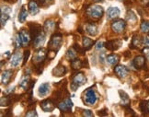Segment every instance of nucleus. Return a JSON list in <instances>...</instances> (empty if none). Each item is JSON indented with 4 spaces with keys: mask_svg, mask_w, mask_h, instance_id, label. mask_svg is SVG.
Wrapping results in <instances>:
<instances>
[{
    "mask_svg": "<svg viewBox=\"0 0 149 117\" xmlns=\"http://www.w3.org/2000/svg\"><path fill=\"white\" fill-rule=\"evenodd\" d=\"M103 13H104L103 8L98 5L91 6V7L88 8L87 10L88 16L89 18H92V19H100V18H101L103 16Z\"/></svg>",
    "mask_w": 149,
    "mask_h": 117,
    "instance_id": "obj_1",
    "label": "nucleus"
},
{
    "mask_svg": "<svg viewBox=\"0 0 149 117\" xmlns=\"http://www.w3.org/2000/svg\"><path fill=\"white\" fill-rule=\"evenodd\" d=\"M86 81H87V78H86L85 75L83 73H77L72 78L71 88L73 89V90H76L78 87L84 85L86 83Z\"/></svg>",
    "mask_w": 149,
    "mask_h": 117,
    "instance_id": "obj_2",
    "label": "nucleus"
},
{
    "mask_svg": "<svg viewBox=\"0 0 149 117\" xmlns=\"http://www.w3.org/2000/svg\"><path fill=\"white\" fill-rule=\"evenodd\" d=\"M61 43H62V34L57 33L53 35L49 43V49L52 51L58 50L61 45Z\"/></svg>",
    "mask_w": 149,
    "mask_h": 117,
    "instance_id": "obj_3",
    "label": "nucleus"
},
{
    "mask_svg": "<svg viewBox=\"0 0 149 117\" xmlns=\"http://www.w3.org/2000/svg\"><path fill=\"white\" fill-rule=\"evenodd\" d=\"M125 26H126V23H125L124 20H114L111 23V30L115 33H121V32H123L124 31Z\"/></svg>",
    "mask_w": 149,
    "mask_h": 117,
    "instance_id": "obj_4",
    "label": "nucleus"
},
{
    "mask_svg": "<svg viewBox=\"0 0 149 117\" xmlns=\"http://www.w3.org/2000/svg\"><path fill=\"white\" fill-rule=\"evenodd\" d=\"M45 58H46V52H45L43 48H40L34 54L32 57V62L34 64H41L42 62L44 61Z\"/></svg>",
    "mask_w": 149,
    "mask_h": 117,
    "instance_id": "obj_5",
    "label": "nucleus"
},
{
    "mask_svg": "<svg viewBox=\"0 0 149 117\" xmlns=\"http://www.w3.org/2000/svg\"><path fill=\"white\" fill-rule=\"evenodd\" d=\"M97 101H98V96H97L96 92L92 89L88 90L86 92V102L88 105H94Z\"/></svg>",
    "mask_w": 149,
    "mask_h": 117,
    "instance_id": "obj_6",
    "label": "nucleus"
},
{
    "mask_svg": "<svg viewBox=\"0 0 149 117\" xmlns=\"http://www.w3.org/2000/svg\"><path fill=\"white\" fill-rule=\"evenodd\" d=\"M45 41V33L42 31L40 33H38L35 37L33 38V45L34 47H41V46L43 44Z\"/></svg>",
    "mask_w": 149,
    "mask_h": 117,
    "instance_id": "obj_7",
    "label": "nucleus"
},
{
    "mask_svg": "<svg viewBox=\"0 0 149 117\" xmlns=\"http://www.w3.org/2000/svg\"><path fill=\"white\" fill-rule=\"evenodd\" d=\"M54 103L52 100H44L41 102V108L42 109L43 112L50 113L54 109Z\"/></svg>",
    "mask_w": 149,
    "mask_h": 117,
    "instance_id": "obj_8",
    "label": "nucleus"
},
{
    "mask_svg": "<svg viewBox=\"0 0 149 117\" xmlns=\"http://www.w3.org/2000/svg\"><path fill=\"white\" fill-rule=\"evenodd\" d=\"M114 72H115V74L119 78H124L125 77H127V75L129 74V70L124 66H117L114 68Z\"/></svg>",
    "mask_w": 149,
    "mask_h": 117,
    "instance_id": "obj_9",
    "label": "nucleus"
},
{
    "mask_svg": "<svg viewBox=\"0 0 149 117\" xmlns=\"http://www.w3.org/2000/svg\"><path fill=\"white\" fill-rule=\"evenodd\" d=\"M72 106H73V103L70 99H66L65 101L62 102L58 104V108L61 111H63V112H69L72 109Z\"/></svg>",
    "mask_w": 149,
    "mask_h": 117,
    "instance_id": "obj_10",
    "label": "nucleus"
},
{
    "mask_svg": "<svg viewBox=\"0 0 149 117\" xmlns=\"http://www.w3.org/2000/svg\"><path fill=\"white\" fill-rule=\"evenodd\" d=\"M13 72L11 70H6L2 73V77H1V82L3 85L7 86L8 85V83L10 82V79L12 78Z\"/></svg>",
    "mask_w": 149,
    "mask_h": 117,
    "instance_id": "obj_11",
    "label": "nucleus"
},
{
    "mask_svg": "<svg viewBox=\"0 0 149 117\" xmlns=\"http://www.w3.org/2000/svg\"><path fill=\"white\" fill-rule=\"evenodd\" d=\"M21 59H22V54H21V53L20 52L15 53V54L12 55V57H11V60H10L11 66H12L13 67H16L19 64Z\"/></svg>",
    "mask_w": 149,
    "mask_h": 117,
    "instance_id": "obj_12",
    "label": "nucleus"
},
{
    "mask_svg": "<svg viewBox=\"0 0 149 117\" xmlns=\"http://www.w3.org/2000/svg\"><path fill=\"white\" fill-rule=\"evenodd\" d=\"M146 65V58L143 56V55H138V56H136L134 58V66L136 67V68H142V67H144Z\"/></svg>",
    "mask_w": 149,
    "mask_h": 117,
    "instance_id": "obj_13",
    "label": "nucleus"
},
{
    "mask_svg": "<svg viewBox=\"0 0 149 117\" xmlns=\"http://www.w3.org/2000/svg\"><path fill=\"white\" fill-rule=\"evenodd\" d=\"M86 32H87L89 35H91V36H95L97 32H98V27H97L95 23L90 22L86 26Z\"/></svg>",
    "mask_w": 149,
    "mask_h": 117,
    "instance_id": "obj_14",
    "label": "nucleus"
},
{
    "mask_svg": "<svg viewBox=\"0 0 149 117\" xmlns=\"http://www.w3.org/2000/svg\"><path fill=\"white\" fill-rule=\"evenodd\" d=\"M19 36L21 38L22 44H23V45H27L29 43H30L31 36H30V33H29L28 31H26V30H21L19 32Z\"/></svg>",
    "mask_w": 149,
    "mask_h": 117,
    "instance_id": "obj_15",
    "label": "nucleus"
},
{
    "mask_svg": "<svg viewBox=\"0 0 149 117\" xmlns=\"http://www.w3.org/2000/svg\"><path fill=\"white\" fill-rule=\"evenodd\" d=\"M107 16H108V19L110 20H113V19H116L120 16V10L118 8H110L107 11Z\"/></svg>",
    "mask_w": 149,
    "mask_h": 117,
    "instance_id": "obj_16",
    "label": "nucleus"
},
{
    "mask_svg": "<svg viewBox=\"0 0 149 117\" xmlns=\"http://www.w3.org/2000/svg\"><path fill=\"white\" fill-rule=\"evenodd\" d=\"M105 45H106L107 49L111 50V51H115L120 47V45H121V42H119V41H117V40L116 41L115 40L109 41V42H107L105 43Z\"/></svg>",
    "mask_w": 149,
    "mask_h": 117,
    "instance_id": "obj_17",
    "label": "nucleus"
},
{
    "mask_svg": "<svg viewBox=\"0 0 149 117\" xmlns=\"http://www.w3.org/2000/svg\"><path fill=\"white\" fill-rule=\"evenodd\" d=\"M66 72V68L65 66L59 65L57 66L55 68H54L53 70V75L55 76V77H61V76H64Z\"/></svg>",
    "mask_w": 149,
    "mask_h": 117,
    "instance_id": "obj_18",
    "label": "nucleus"
},
{
    "mask_svg": "<svg viewBox=\"0 0 149 117\" xmlns=\"http://www.w3.org/2000/svg\"><path fill=\"white\" fill-rule=\"evenodd\" d=\"M28 8H29V11H30V13H31V15H35V14H37V13H38V11H39L38 5H37L36 1H34V0H31V1L29 2Z\"/></svg>",
    "mask_w": 149,
    "mask_h": 117,
    "instance_id": "obj_19",
    "label": "nucleus"
},
{
    "mask_svg": "<svg viewBox=\"0 0 149 117\" xmlns=\"http://www.w3.org/2000/svg\"><path fill=\"white\" fill-rule=\"evenodd\" d=\"M50 90V85L49 83H43L40 86L39 88V95L41 96H45L48 94V92Z\"/></svg>",
    "mask_w": 149,
    "mask_h": 117,
    "instance_id": "obj_20",
    "label": "nucleus"
},
{
    "mask_svg": "<svg viewBox=\"0 0 149 117\" xmlns=\"http://www.w3.org/2000/svg\"><path fill=\"white\" fill-rule=\"evenodd\" d=\"M119 93H120V95H121L122 105H123V106H124V107L129 106V104H130V99H129L128 95L126 94L124 91H122V90H120Z\"/></svg>",
    "mask_w": 149,
    "mask_h": 117,
    "instance_id": "obj_21",
    "label": "nucleus"
},
{
    "mask_svg": "<svg viewBox=\"0 0 149 117\" xmlns=\"http://www.w3.org/2000/svg\"><path fill=\"white\" fill-rule=\"evenodd\" d=\"M55 28V22L54 20H46L44 23V31L48 32H53Z\"/></svg>",
    "mask_w": 149,
    "mask_h": 117,
    "instance_id": "obj_22",
    "label": "nucleus"
},
{
    "mask_svg": "<svg viewBox=\"0 0 149 117\" xmlns=\"http://www.w3.org/2000/svg\"><path fill=\"white\" fill-rule=\"evenodd\" d=\"M71 67L74 70H78L81 67H83V62L78 59V58H74V60L71 61Z\"/></svg>",
    "mask_w": 149,
    "mask_h": 117,
    "instance_id": "obj_23",
    "label": "nucleus"
},
{
    "mask_svg": "<svg viewBox=\"0 0 149 117\" xmlns=\"http://www.w3.org/2000/svg\"><path fill=\"white\" fill-rule=\"evenodd\" d=\"M82 42H83V46L85 50H88L91 48V46L93 45L94 42L90 38H88V37H83L82 39Z\"/></svg>",
    "mask_w": 149,
    "mask_h": 117,
    "instance_id": "obj_24",
    "label": "nucleus"
},
{
    "mask_svg": "<svg viewBox=\"0 0 149 117\" xmlns=\"http://www.w3.org/2000/svg\"><path fill=\"white\" fill-rule=\"evenodd\" d=\"M27 16H28V11H27L26 8L25 7H22L20 12L19 14V22L24 23L25 20H26V19H27Z\"/></svg>",
    "mask_w": 149,
    "mask_h": 117,
    "instance_id": "obj_25",
    "label": "nucleus"
},
{
    "mask_svg": "<svg viewBox=\"0 0 149 117\" xmlns=\"http://www.w3.org/2000/svg\"><path fill=\"white\" fill-rule=\"evenodd\" d=\"M107 61L110 65H116V64L119 62V56L117 55H110L107 56Z\"/></svg>",
    "mask_w": 149,
    "mask_h": 117,
    "instance_id": "obj_26",
    "label": "nucleus"
},
{
    "mask_svg": "<svg viewBox=\"0 0 149 117\" xmlns=\"http://www.w3.org/2000/svg\"><path fill=\"white\" fill-rule=\"evenodd\" d=\"M66 58L68 60H74V58H77V51L74 49H69L66 53Z\"/></svg>",
    "mask_w": 149,
    "mask_h": 117,
    "instance_id": "obj_27",
    "label": "nucleus"
},
{
    "mask_svg": "<svg viewBox=\"0 0 149 117\" xmlns=\"http://www.w3.org/2000/svg\"><path fill=\"white\" fill-rule=\"evenodd\" d=\"M140 30L142 32H145V33L149 32V22L148 21H143L141 23Z\"/></svg>",
    "mask_w": 149,
    "mask_h": 117,
    "instance_id": "obj_28",
    "label": "nucleus"
},
{
    "mask_svg": "<svg viewBox=\"0 0 149 117\" xmlns=\"http://www.w3.org/2000/svg\"><path fill=\"white\" fill-rule=\"evenodd\" d=\"M141 44V39L139 36H134L133 38V41H132V45H133V47H138Z\"/></svg>",
    "mask_w": 149,
    "mask_h": 117,
    "instance_id": "obj_29",
    "label": "nucleus"
},
{
    "mask_svg": "<svg viewBox=\"0 0 149 117\" xmlns=\"http://www.w3.org/2000/svg\"><path fill=\"white\" fill-rule=\"evenodd\" d=\"M141 110H142L143 113H149V102H142V104H141Z\"/></svg>",
    "mask_w": 149,
    "mask_h": 117,
    "instance_id": "obj_30",
    "label": "nucleus"
},
{
    "mask_svg": "<svg viewBox=\"0 0 149 117\" xmlns=\"http://www.w3.org/2000/svg\"><path fill=\"white\" fill-rule=\"evenodd\" d=\"M29 80H30V78H29V76H25V77L22 78V80L20 81V83H19V86L22 87V88H24V89H26L28 84H29Z\"/></svg>",
    "mask_w": 149,
    "mask_h": 117,
    "instance_id": "obj_31",
    "label": "nucleus"
},
{
    "mask_svg": "<svg viewBox=\"0 0 149 117\" xmlns=\"http://www.w3.org/2000/svg\"><path fill=\"white\" fill-rule=\"evenodd\" d=\"M9 19V16L8 14H6V13H2L1 12V24L2 25H5L7 20Z\"/></svg>",
    "mask_w": 149,
    "mask_h": 117,
    "instance_id": "obj_32",
    "label": "nucleus"
},
{
    "mask_svg": "<svg viewBox=\"0 0 149 117\" xmlns=\"http://www.w3.org/2000/svg\"><path fill=\"white\" fill-rule=\"evenodd\" d=\"M10 104V101L8 97H2L1 98V106H7Z\"/></svg>",
    "mask_w": 149,
    "mask_h": 117,
    "instance_id": "obj_33",
    "label": "nucleus"
},
{
    "mask_svg": "<svg viewBox=\"0 0 149 117\" xmlns=\"http://www.w3.org/2000/svg\"><path fill=\"white\" fill-rule=\"evenodd\" d=\"M127 19H128L129 21H132V22H135L136 21V17L133 12H132V11H130V12L128 13Z\"/></svg>",
    "mask_w": 149,
    "mask_h": 117,
    "instance_id": "obj_34",
    "label": "nucleus"
},
{
    "mask_svg": "<svg viewBox=\"0 0 149 117\" xmlns=\"http://www.w3.org/2000/svg\"><path fill=\"white\" fill-rule=\"evenodd\" d=\"M15 42H16V45H17V47H19L20 44L22 43L21 38H20V36H19V33H18V35H17V36H16Z\"/></svg>",
    "mask_w": 149,
    "mask_h": 117,
    "instance_id": "obj_35",
    "label": "nucleus"
},
{
    "mask_svg": "<svg viewBox=\"0 0 149 117\" xmlns=\"http://www.w3.org/2000/svg\"><path fill=\"white\" fill-rule=\"evenodd\" d=\"M38 114H37V113H36V111L35 110H31V111H29V112L26 113V116H32V117H34V116H37Z\"/></svg>",
    "mask_w": 149,
    "mask_h": 117,
    "instance_id": "obj_36",
    "label": "nucleus"
},
{
    "mask_svg": "<svg viewBox=\"0 0 149 117\" xmlns=\"http://www.w3.org/2000/svg\"><path fill=\"white\" fill-rule=\"evenodd\" d=\"M83 115L84 116H93V113L90 110H84L83 111Z\"/></svg>",
    "mask_w": 149,
    "mask_h": 117,
    "instance_id": "obj_37",
    "label": "nucleus"
},
{
    "mask_svg": "<svg viewBox=\"0 0 149 117\" xmlns=\"http://www.w3.org/2000/svg\"><path fill=\"white\" fill-rule=\"evenodd\" d=\"M2 11H5L6 14H9L11 12V9L8 7H5V8H2ZM2 13H4V12H2Z\"/></svg>",
    "mask_w": 149,
    "mask_h": 117,
    "instance_id": "obj_38",
    "label": "nucleus"
},
{
    "mask_svg": "<svg viewBox=\"0 0 149 117\" xmlns=\"http://www.w3.org/2000/svg\"><path fill=\"white\" fill-rule=\"evenodd\" d=\"M144 44L146 46V47H149V37H146L144 39Z\"/></svg>",
    "mask_w": 149,
    "mask_h": 117,
    "instance_id": "obj_39",
    "label": "nucleus"
},
{
    "mask_svg": "<svg viewBox=\"0 0 149 117\" xmlns=\"http://www.w3.org/2000/svg\"><path fill=\"white\" fill-rule=\"evenodd\" d=\"M29 55H30V51H26V52H25V57H24V62H23V64L26 63V61H27V59H28Z\"/></svg>",
    "mask_w": 149,
    "mask_h": 117,
    "instance_id": "obj_40",
    "label": "nucleus"
},
{
    "mask_svg": "<svg viewBox=\"0 0 149 117\" xmlns=\"http://www.w3.org/2000/svg\"><path fill=\"white\" fill-rule=\"evenodd\" d=\"M102 46H103V43H102L101 42H100V43H97V46H96V48L99 50V49L102 48Z\"/></svg>",
    "mask_w": 149,
    "mask_h": 117,
    "instance_id": "obj_41",
    "label": "nucleus"
},
{
    "mask_svg": "<svg viewBox=\"0 0 149 117\" xmlns=\"http://www.w3.org/2000/svg\"><path fill=\"white\" fill-rule=\"evenodd\" d=\"M8 2H9V3H16L18 0H7Z\"/></svg>",
    "mask_w": 149,
    "mask_h": 117,
    "instance_id": "obj_42",
    "label": "nucleus"
},
{
    "mask_svg": "<svg viewBox=\"0 0 149 117\" xmlns=\"http://www.w3.org/2000/svg\"><path fill=\"white\" fill-rule=\"evenodd\" d=\"M39 1H41V2L44 3V2H47V1H49V0H39Z\"/></svg>",
    "mask_w": 149,
    "mask_h": 117,
    "instance_id": "obj_43",
    "label": "nucleus"
},
{
    "mask_svg": "<svg viewBox=\"0 0 149 117\" xmlns=\"http://www.w3.org/2000/svg\"><path fill=\"white\" fill-rule=\"evenodd\" d=\"M94 1H96V2H100V1H103V0H94Z\"/></svg>",
    "mask_w": 149,
    "mask_h": 117,
    "instance_id": "obj_44",
    "label": "nucleus"
}]
</instances>
